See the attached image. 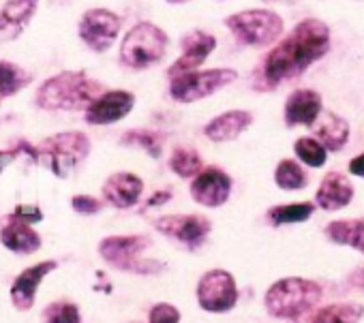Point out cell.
Segmentation results:
<instances>
[{"mask_svg": "<svg viewBox=\"0 0 364 323\" xmlns=\"http://www.w3.org/2000/svg\"><path fill=\"white\" fill-rule=\"evenodd\" d=\"M0 242L11 253L33 255L41 248V236L33 229L31 223L7 217V223L0 229Z\"/></svg>", "mask_w": 364, "mask_h": 323, "instance_id": "cell-18", "label": "cell"}, {"mask_svg": "<svg viewBox=\"0 0 364 323\" xmlns=\"http://www.w3.org/2000/svg\"><path fill=\"white\" fill-rule=\"evenodd\" d=\"M274 182L283 191H300L309 185L306 172L291 158H283L277 172H274Z\"/></svg>", "mask_w": 364, "mask_h": 323, "instance_id": "cell-28", "label": "cell"}, {"mask_svg": "<svg viewBox=\"0 0 364 323\" xmlns=\"http://www.w3.org/2000/svg\"><path fill=\"white\" fill-rule=\"evenodd\" d=\"M39 0H7L0 9V39H16L33 20Z\"/></svg>", "mask_w": 364, "mask_h": 323, "instance_id": "cell-20", "label": "cell"}, {"mask_svg": "<svg viewBox=\"0 0 364 323\" xmlns=\"http://www.w3.org/2000/svg\"><path fill=\"white\" fill-rule=\"evenodd\" d=\"M90 154V139L80 131H65L48 137L39 146V163L56 178H69Z\"/></svg>", "mask_w": 364, "mask_h": 323, "instance_id": "cell-4", "label": "cell"}, {"mask_svg": "<svg viewBox=\"0 0 364 323\" xmlns=\"http://www.w3.org/2000/svg\"><path fill=\"white\" fill-rule=\"evenodd\" d=\"M120 143L122 146H129V148H141L152 158H159L161 152H163V137L156 131H150V128H133V131H127L120 137Z\"/></svg>", "mask_w": 364, "mask_h": 323, "instance_id": "cell-29", "label": "cell"}, {"mask_svg": "<svg viewBox=\"0 0 364 323\" xmlns=\"http://www.w3.org/2000/svg\"><path fill=\"white\" fill-rule=\"evenodd\" d=\"M351 199H353V185L349 182V178H345L338 172H328L315 195V204L328 212L349 206Z\"/></svg>", "mask_w": 364, "mask_h": 323, "instance_id": "cell-19", "label": "cell"}, {"mask_svg": "<svg viewBox=\"0 0 364 323\" xmlns=\"http://www.w3.org/2000/svg\"><path fill=\"white\" fill-rule=\"evenodd\" d=\"M33 75L16 62L0 60V97H16L20 90L31 86Z\"/></svg>", "mask_w": 364, "mask_h": 323, "instance_id": "cell-24", "label": "cell"}, {"mask_svg": "<svg viewBox=\"0 0 364 323\" xmlns=\"http://www.w3.org/2000/svg\"><path fill=\"white\" fill-rule=\"evenodd\" d=\"M144 191V182L139 176L131 174V172H118L112 174L105 185H103V197L109 206L124 210L131 208L139 202V195Z\"/></svg>", "mask_w": 364, "mask_h": 323, "instance_id": "cell-17", "label": "cell"}, {"mask_svg": "<svg viewBox=\"0 0 364 323\" xmlns=\"http://www.w3.org/2000/svg\"><path fill=\"white\" fill-rule=\"evenodd\" d=\"M326 236L341 246H351L353 251L364 255V219H347L332 221L326 227Z\"/></svg>", "mask_w": 364, "mask_h": 323, "instance_id": "cell-23", "label": "cell"}, {"mask_svg": "<svg viewBox=\"0 0 364 323\" xmlns=\"http://www.w3.org/2000/svg\"><path fill=\"white\" fill-rule=\"evenodd\" d=\"M328 50L330 28L317 18H306L268 52L262 69L257 71L255 86L270 90L287 80L300 77L311 65L321 60Z\"/></svg>", "mask_w": 364, "mask_h": 323, "instance_id": "cell-1", "label": "cell"}, {"mask_svg": "<svg viewBox=\"0 0 364 323\" xmlns=\"http://www.w3.org/2000/svg\"><path fill=\"white\" fill-rule=\"evenodd\" d=\"M315 204L311 202H300V204H285V206H274L268 210V219L272 225H294V223H304L313 217Z\"/></svg>", "mask_w": 364, "mask_h": 323, "instance_id": "cell-26", "label": "cell"}, {"mask_svg": "<svg viewBox=\"0 0 364 323\" xmlns=\"http://www.w3.org/2000/svg\"><path fill=\"white\" fill-rule=\"evenodd\" d=\"M169 170L180 178H196L202 172V156L193 148H176L169 156Z\"/></svg>", "mask_w": 364, "mask_h": 323, "instance_id": "cell-27", "label": "cell"}, {"mask_svg": "<svg viewBox=\"0 0 364 323\" xmlns=\"http://www.w3.org/2000/svg\"><path fill=\"white\" fill-rule=\"evenodd\" d=\"M362 317H364V306L351 302H338L321 308L313 317V323H358Z\"/></svg>", "mask_w": 364, "mask_h": 323, "instance_id": "cell-25", "label": "cell"}, {"mask_svg": "<svg viewBox=\"0 0 364 323\" xmlns=\"http://www.w3.org/2000/svg\"><path fill=\"white\" fill-rule=\"evenodd\" d=\"M169 193L167 191H161V193H154V197H150L148 199V208H152V206H161V204H165V202H169Z\"/></svg>", "mask_w": 364, "mask_h": 323, "instance_id": "cell-38", "label": "cell"}, {"mask_svg": "<svg viewBox=\"0 0 364 323\" xmlns=\"http://www.w3.org/2000/svg\"><path fill=\"white\" fill-rule=\"evenodd\" d=\"M148 323H180V310L171 304H154L148 314Z\"/></svg>", "mask_w": 364, "mask_h": 323, "instance_id": "cell-32", "label": "cell"}, {"mask_svg": "<svg viewBox=\"0 0 364 323\" xmlns=\"http://www.w3.org/2000/svg\"><path fill=\"white\" fill-rule=\"evenodd\" d=\"M43 321L46 323H80L82 314L73 302H52L43 310Z\"/></svg>", "mask_w": 364, "mask_h": 323, "instance_id": "cell-31", "label": "cell"}, {"mask_svg": "<svg viewBox=\"0 0 364 323\" xmlns=\"http://www.w3.org/2000/svg\"><path fill=\"white\" fill-rule=\"evenodd\" d=\"M135 105V94L129 90H109L103 92L88 109H86V122L95 126H105L120 122L131 114Z\"/></svg>", "mask_w": 364, "mask_h": 323, "instance_id": "cell-14", "label": "cell"}, {"mask_svg": "<svg viewBox=\"0 0 364 323\" xmlns=\"http://www.w3.org/2000/svg\"><path fill=\"white\" fill-rule=\"evenodd\" d=\"M349 285H353L358 289H364V268H358L355 272L349 274Z\"/></svg>", "mask_w": 364, "mask_h": 323, "instance_id": "cell-37", "label": "cell"}, {"mask_svg": "<svg viewBox=\"0 0 364 323\" xmlns=\"http://www.w3.org/2000/svg\"><path fill=\"white\" fill-rule=\"evenodd\" d=\"M103 94V86L82 71H63L46 80L35 97V103L46 111H77L88 109Z\"/></svg>", "mask_w": 364, "mask_h": 323, "instance_id": "cell-2", "label": "cell"}, {"mask_svg": "<svg viewBox=\"0 0 364 323\" xmlns=\"http://www.w3.org/2000/svg\"><path fill=\"white\" fill-rule=\"evenodd\" d=\"M180 48H182V56L169 67L167 71L169 77L198 71L206 62V58L215 52L217 39L206 31H191L180 39Z\"/></svg>", "mask_w": 364, "mask_h": 323, "instance_id": "cell-12", "label": "cell"}, {"mask_svg": "<svg viewBox=\"0 0 364 323\" xmlns=\"http://www.w3.org/2000/svg\"><path fill=\"white\" fill-rule=\"evenodd\" d=\"M230 33L251 48H266L283 35V20L270 9H249L225 18Z\"/></svg>", "mask_w": 364, "mask_h": 323, "instance_id": "cell-6", "label": "cell"}, {"mask_svg": "<svg viewBox=\"0 0 364 323\" xmlns=\"http://www.w3.org/2000/svg\"><path fill=\"white\" fill-rule=\"evenodd\" d=\"M167 3H171V5H182V3H189V0H167Z\"/></svg>", "mask_w": 364, "mask_h": 323, "instance_id": "cell-40", "label": "cell"}, {"mask_svg": "<svg viewBox=\"0 0 364 323\" xmlns=\"http://www.w3.org/2000/svg\"><path fill=\"white\" fill-rule=\"evenodd\" d=\"M266 5H296V3H300V0H264Z\"/></svg>", "mask_w": 364, "mask_h": 323, "instance_id": "cell-39", "label": "cell"}, {"mask_svg": "<svg viewBox=\"0 0 364 323\" xmlns=\"http://www.w3.org/2000/svg\"><path fill=\"white\" fill-rule=\"evenodd\" d=\"M349 174H353L358 178H364V152L349 160Z\"/></svg>", "mask_w": 364, "mask_h": 323, "instance_id": "cell-35", "label": "cell"}, {"mask_svg": "<svg viewBox=\"0 0 364 323\" xmlns=\"http://www.w3.org/2000/svg\"><path fill=\"white\" fill-rule=\"evenodd\" d=\"M120 26L122 22L114 11L97 7V9H88L82 16L77 24V35L92 52L101 54L114 45V41L118 39Z\"/></svg>", "mask_w": 364, "mask_h": 323, "instance_id": "cell-9", "label": "cell"}, {"mask_svg": "<svg viewBox=\"0 0 364 323\" xmlns=\"http://www.w3.org/2000/svg\"><path fill=\"white\" fill-rule=\"evenodd\" d=\"M71 206H73V210H75L77 214H82V217H92V214L101 212V208H103V204H101L99 199L90 197V195H75V197L71 199Z\"/></svg>", "mask_w": 364, "mask_h": 323, "instance_id": "cell-33", "label": "cell"}, {"mask_svg": "<svg viewBox=\"0 0 364 323\" xmlns=\"http://www.w3.org/2000/svg\"><path fill=\"white\" fill-rule=\"evenodd\" d=\"M156 229L163 236L185 244L189 251H196L206 242L210 234V221L200 214H171L159 219Z\"/></svg>", "mask_w": 364, "mask_h": 323, "instance_id": "cell-11", "label": "cell"}, {"mask_svg": "<svg viewBox=\"0 0 364 323\" xmlns=\"http://www.w3.org/2000/svg\"><path fill=\"white\" fill-rule=\"evenodd\" d=\"M9 217L20 219V221H24V223H31V225H35V223H41V221H43V212H41V208H39V206H26V204L16 206V210H14Z\"/></svg>", "mask_w": 364, "mask_h": 323, "instance_id": "cell-34", "label": "cell"}, {"mask_svg": "<svg viewBox=\"0 0 364 323\" xmlns=\"http://www.w3.org/2000/svg\"><path fill=\"white\" fill-rule=\"evenodd\" d=\"M167 41V35L156 24L139 22L124 35L120 45V60L129 69H148L163 60Z\"/></svg>", "mask_w": 364, "mask_h": 323, "instance_id": "cell-5", "label": "cell"}, {"mask_svg": "<svg viewBox=\"0 0 364 323\" xmlns=\"http://www.w3.org/2000/svg\"><path fill=\"white\" fill-rule=\"evenodd\" d=\"M315 139H319L326 150L336 152L349 139V124L341 116H336L332 111H326V114L319 116V122L315 126Z\"/></svg>", "mask_w": 364, "mask_h": 323, "instance_id": "cell-22", "label": "cell"}, {"mask_svg": "<svg viewBox=\"0 0 364 323\" xmlns=\"http://www.w3.org/2000/svg\"><path fill=\"white\" fill-rule=\"evenodd\" d=\"M294 150H296V156L309 168H321L326 163L328 150L315 137H300V139H296Z\"/></svg>", "mask_w": 364, "mask_h": 323, "instance_id": "cell-30", "label": "cell"}, {"mask_svg": "<svg viewBox=\"0 0 364 323\" xmlns=\"http://www.w3.org/2000/svg\"><path fill=\"white\" fill-rule=\"evenodd\" d=\"M150 238L146 236H109L101 240L99 255L116 270L135 272V274H154L163 270L159 261L141 259V253L148 251Z\"/></svg>", "mask_w": 364, "mask_h": 323, "instance_id": "cell-7", "label": "cell"}, {"mask_svg": "<svg viewBox=\"0 0 364 323\" xmlns=\"http://www.w3.org/2000/svg\"><path fill=\"white\" fill-rule=\"evenodd\" d=\"M253 122V114L251 111H245V109H232V111H225L217 118H213L204 133L208 139H213L215 143H223V141H232L236 139L240 133H245Z\"/></svg>", "mask_w": 364, "mask_h": 323, "instance_id": "cell-21", "label": "cell"}, {"mask_svg": "<svg viewBox=\"0 0 364 323\" xmlns=\"http://www.w3.org/2000/svg\"><path fill=\"white\" fill-rule=\"evenodd\" d=\"M238 73L234 69H208V71H193L171 77L169 97L178 103H196L202 101L217 90L236 82Z\"/></svg>", "mask_w": 364, "mask_h": 323, "instance_id": "cell-8", "label": "cell"}, {"mask_svg": "<svg viewBox=\"0 0 364 323\" xmlns=\"http://www.w3.org/2000/svg\"><path fill=\"white\" fill-rule=\"evenodd\" d=\"M232 178L219 168L202 170L191 182V197L206 208H219L230 199Z\"/></svg>", "mask_w": 364, "mask_h": 323, "instance_id": "cell-13", "label": "cell"}, {"mask_svg": "<svg viewBox=\"0 0 364 323\" xmlns=\"http://www.w3.org/2000/svg\"><path fill=\"white\" fill-rule=\"evenodd\" d=\"M285 124L287 126H311L321 116V97L315 90H296L285 101Z\"/></svg>", "mask_w": 364, "mask_h": 323, "instance_id": "cell-16", "label": "cell"}, {"mask_svg": "<svg viewBox=\"0 0 364 323\" xmlns=\"http://www.w3.org/2000/svg\"><path fill=\"white\" fill-rule=\"evenodd\" d=\"M198 302L206 312H228L238 302V287L228 270H210L198 283Z\"/></svg>", "mask_w": 364, "mask_h": 323, "instance_id": "cell-10", "label": "cell"}, {"mask_svg": "<svg viewBox=\"0 0 364 323\" xmlns=\"http://www.w3.org/2000/svg\"><path fill=\"white\" fill-rule=\"evenodd\" d=\"M58 268V263L54 259H48V261H41V263H35L31 268H26L14 283L11 287V302L18 310L26 312L35 306V295H37V289L39 285L46 280V276L50 272H54Z\"/></svg>", "mask_w": 364, "mask_h": 323, "instance_id": "cell-15", "label": "cell"}, {"mask_svg": "<svg viewBox=\"0 0 364 323\" xmlns=\"http://www.w3.org/2000/svg\"><path fill=\"white\" fill-rule=\"evenodd\" d=\"M321 300V287L315 280L289 276L277 280L264 297L266 310L277 319H298Z\"/></svg>", "mask_w": 364, "mask_h": 323, "instance_id": "cell-3", "label": "cell"}, {"mask_svg": "<svg viewBox=\"0 0 364 323\" xmlns=\"http://www.w3.org/2000/svg\"><path fill=\"white\" fill-rule=\"evenodd\" d=\"M16 158H18V154L14 150H0V174H3Z\"/></svg>", "mask_w": 364, "mask_h": 323, "instance_id": "cell-36", "label": "cell"}]
</instances>
